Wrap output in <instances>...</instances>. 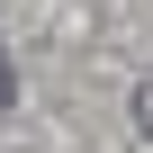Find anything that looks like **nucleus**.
<instances>
[{
	"mask_svg": "<svg viewBox=\"0 0 153 153\" xmlns=\"http://www.w3.org/2000/svg\"><path fill=\"white\" fill-rule=\"evenodd\" d=\"M9 108H18V72H9V54H0V126H9Z\"/></svg>",
	"mask_w": 153,
	"mask_h": 153,
	"instance_id": "obj_1",
	"label": "nucleus"
},
{
	"mask_svg": "<svg viewBox=\"0 0 153 153\" xmlns=\"http://www.w3.org/2000/svg\"><path fill=\"white\" fill-rule=\"evenodd\" d=\"M135 126H144V135H153V81H144V90H135Z\"/></svg>",
	"mask_w": 153,
	"mask_h": 153,
	"instance_id": "obj_2",
	"label": "nucleus"
}]
</instances>
